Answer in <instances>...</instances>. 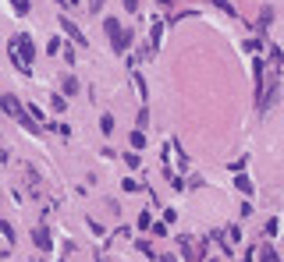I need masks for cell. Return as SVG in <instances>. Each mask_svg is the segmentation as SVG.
I'll return each mask as SVG.
<instances>
[{
	"mask_svg": "<svg viewBox=\"0 0 284 262\" xmlns=\"http://www.w3.org/2000/svg\"><path fill=\"white\" fill-rule=\"evenodd\" d=\"M61 29H64L71 39H75V46H89V43H85V32H82V29H78L71 18H61Z\"/></svg>",
	"mask_w": 284,
	"mask_h": 262,
	"instance_id": "277c9868",
	"label": "cell"
},
{
	"mask_svg": "<svg viewBox=\"0 0 284 262\" xmlns=\"http://www.w3.org/2000/svg\"><path fill=\"white\" fill-rule=\"evenodd\" d=\"M234 188H238L242 195H252V192H256V188H252V181H249L245 174H238V177H234Z\"/></svg>",
	"mask_w": 284,
	"mask_h": 262,
	"instance_id": "9c48e42d",
	"label": "cell"
},
{
	"mask_svg": "<svg viewBox=\"0 0 284 262\" xmlns=\"http://www.w3.org/2000/svg\"><path fill=\"white\" fill-rule=\"evenodd\" d=\"M32 241H36V248H39V252H50V248H54V238H50V230H46V227H36V230H32Z\"/></svg>",
	"mask_w": 284,
	"mask_h": 262,
	"instance_id": "5b68a950",
	"label": "cell"
},
{
	"mask_svg": "<svg viewBox=\"0 0 284 262\" xmlns=\"http://www.w3.org/2000/svg\"><path fill=\"white\" fill-rule=\"evenodd\" d=\"M100 131H103V135H114V117H110V114L100 117Z\"/></svg>",
	"mask_w": 284,
	"mask_h": 262,
	"instance_id": "8fae6325",
	"label": "cell"
},
{
	"mask_svg": "<svg viewBox=\"0 0 284 262\" xmlns=\"http://www.w3.org/2000/svg\"><path fill=\"white\" fill-rule=\"evenodd\" d=\"M213 4H217V7H220V11H227V14H234V7H231V4H227V0H213Z\"/></svg>",
	"mask_w": 284,
	"mask_h": 262,
	"instance_id": "44dd1931",
	"label": "cell"
},
{
	"mask_svg": "<svg viewBox=\"0 0 284 262\" xmlns=\"http://www.w3.org/2000/svg\"><path fill=\"white\" fill-rule=\"evenodd\" d=\"M259 262H281V255L274 252V245H263L259 248Z\"/></svg>",
	"mask_w": 284,
	"mask_h": 262,
	"instance_id": "30bf717a",
	"label": "cell"
},
{
	"mask_svg": "<svg viewBox=\"0 0 284 262\" xmlns=\"http://www.w3.org/2000/svg\"><path fill=\"white\" fill-rule=\"evenodd\" d=\"M132 145H135V149H139V145H146V131H132Z\"/></svg>",
	"mask_w": 284,
	"mask_h": 262,
	"instance_id": "9a60e30c",
	"label": "cell"
},
{
	"mask_svg": "<svg viewBox=\"0 0 284 262\" xmlns=\"http://www.w3.org/2000/svg\"><path fill=\"white\" fill-rule=\"evenodd\" d=\"M245 50H252V54H259V50H263V39H249V43H245Z\"/></svg>",
	"mask_w": 284,
	"mask_h": 262,
	"instance_id": "d6986e66",
	"label": "cell"
},
{
	"mask_svg": "<svg viewBox=\"0 0 284 262\" xmlns=\"http://www.w3.org/2000/svg\"><path fill=\"white\" fill-rule=\"evenodd\" d=\"M252 71H256V107H259V114H267L270 107H274V99H277V67H263V61L256 57V64H252Z\"/></svg>",
	"mask_w": 284,
	"mask_h": 262,
	"instance_id": "6da1fadb",
	"label": "cell"
},
{
	"mask_svg": "<svg viewBox=\"0 0 284 262\" xmlns=\"http://www.w3.org/2000/svg\"><path fill=\"white\" fill-rule=\"evenodd\" d=\"M125 11H139V0H125Z\"/></svg>",
	"mask_w": 284,
	"mask_h": 262,
	"instance_id": "603a6c76",
	"label": "cell"
},
{
	"mask_svg": "<svg viewBox=\"0 0 284 262\" xmlns=\"http://www.w3.org/2000/svg\"><path fill=\"white\" fill-rule=\"evenodd\" d=\"M160 262H178V259L174 255H160Z\"/></svg>",
	"mask_w": 284,
	"mask_h": 262,
	"instance_id": "cb8c5ba5",
	"label": "cell"
},
{
	"mask_svg": "<svg viewBox=\"0 0 284 262\" xmlns=\"http://www.w3.org/2000/svg\"><path fill=\"white\" fill-rule=\"evenodd\" d=\"M68 4H78V0H68Z\"/></svg>",
	"mask_w": 284,
	"mask_h": 262,
	"instance_id": "d4e9b609",
	"label": "cell"
},
{
	"mask_svg": "<svg viewBox=\"0 0 284 262\" xmlns=\"http://www.w3.org/2000/svg\"><path fill=\"white\" fill-rule=\"evenodd\" d=\"M181 255H185V259H192V262H199V259H203V245L196 248V241H192V238H181Z\"/></svg>",
	"mask_w": 284,
	"mask_h": 262,
	"instance_id": "8992f818",
	"label": "cell"
},
{
	"mask_svg": "<svg viewBox=\"0 0 284 262\" xmlns=\"http://www.w3.org/2000/svg\"><path fill=\"white\" fill-rule=\"evenodd\" d=\"M125 163H128V167H132V170H139V167H142L139 152H128V156H125Z\"/></svg>",
	"mask_w": 284,
	"mask_h": 262,
	"instance_id": "4fadbf2b",
	"label": "cell"
},
{
	"mask_svg": "<svg viewBox=\"0 0 284 262\" xmlns=\"http://www.w3.org/2000/svg\"><path fill=\"white\" fill-rule=\"evenodd\" d=\"M64 92H78V82L75 78H64Z\"/></svg>",
	"mask_w": 284,
	"mask_h": 262,
	"instance_id": "ffe728a7",
	"label": "cell"
},
{
	"mask_svg": "<svg viewBox=\"0 0 284 262\" xmlns=\"http://www.w3.org/2000/svg\"><path fill=\"white\" fill-rule=\"evenodd\" d=\"M135 223H139V230H149V227H153V220H149V213H139V220H135Z\"/></svg>",
	"mask_w": 284,
	"mask_h": 262,
	"instance_id": "5bb4252c",
	"label": "cell"
},
{
	"mask_svg": "<svg viewBox=\"0 0 284 262\" xmlns=\"http://www.w3.org/2000/svg\"><path fill=\"white\" fill-rule=\"evenodd\" d=\"M14 11H18V14H25V11H29V0H14Z\"/></svg>",
	"mask_w": 284,
	"mask_h": 262,
	"instance_id": "7402d4cb",
	"label": "cell"
},
{
	"mask_svg": "<svg viewBox=\"0 0 284 262\" xmlns=\"http://www.w3.org/2000/svg\"><path fill=\"white\" fill-rule=\"evenodd\" d=\"M50 103H54V110H57V114H64V110H68V99H64V96H54Z\"/></svg>",
	"mask_w": 284,
	"mask_h": 262,
	"instance_id": "7c38bea8",
	"label": "cell"
},
{
	"mask_svg": "<svg viewBox=\"0 0 284 262\" xmlns=\"http://www.w3.org/2000/svg\"><path fill=\"white\" fill-rule=\"evenodd\" d=\"M270 21H274V11H270V7H267V11H263V14H259V29H267V25H270Z\"/></svg>",
	"mask_w": 284,
	"mask_h": 262,
	"instance_id": "2e32d148",
	"label": "cell"
},
{
	"mask_svg": "<svg viewBox=\"0 0 284 262\" xmlns=\"http://www.w3.org/2000/svg\"><path fill=\"white\" fill-rule=\"evenodd\" d=\"M160 4H167V0H160Z\"/></svg>",
	"mask_w": 284,
	"mask_h": 262,
	"instance_id": "484cf974",
	"label": "cell"
},
{
	"mask_svg": "<svg viewBox=\"0 0 284 262\" xmlns=\"http://www.w3.org/2000/svg\"><path fill=\"white\" fill-rule=\"evenodd\" d=\"M128 43H132V32L125 29V32H121V36H117V39H114L110 46H114V54H125V50H128Z\"/></svg>",
	"mask_w": 284,
	"mask_h": 262,
	"instance_id": "ba28073f",
	"label": "cell"
},
{
	"mask_svg": "<svg viewBox=\"0 0 284 262\" xmlns=\"http://www.w3.org/2000/svg\"><path fill=\"white\" fill-rule=\"evenodd\" d=\"M7 54H11V61H14V67H18L21 74H29V71H32L36 46H32V39H29V36H14V39H11V46H7Z\"/></svg>",
	"mask_w": 284,
	"mask_h": 262,
	"instance_id": "7a4b0ae2",
	"label": "cell"
},
{
	"mask_svg": "<svg viewBox=\"0 0 284 262\" xmlns=\"http://www.w3.org/2000/svg\"><path fill=\"white\" fill-rule=\"evenodd\" d=\"M4 110H7V114H14V117H18L25 128L32 131V135H39V121H36V117H32V114H29V110L14 99V96H4Z\"/></svg>",
	"mask_w": 284,
	"mask_h": 262,
	"instance_id": "3957f363",
	"label": "cell"
},
{
	"mask_svg": "<svg viewBox=\"0 0 284 262\" xmlns=\"http://www.w3.org/2000/svg\"><path fill=\"white\" fill-rule=\"evenodd\" d=\"M0 234H4V241H7V245H11V241H14V230H11V227H7V223H4V220H0Z\"/></svg>",
	"mask_w": 284,
	"mask_h": 262,
	"instance_id": "e0dca14e",
	"label": "cell"
},
{
	"mask_svg": "<svg viewBox=\"0 0 284 262\" xmlns=\"http://www.w3.org/2000/svg\"><path fill=\"white\" fill-rule=\"evenodd\" d=\"M135 248H139L142 255H149V259H153V255H156V252H153V245H149V241H139V245H135Z\"/></svg>",
	"mask_w": 284,
	"mask_h": 262,
	"instance_id": "ac0fdd59",
	"label": "cell"
},
{
	"mask_svg": "<svg viewBox=\"0 0 284 262\" xmlns=\"http://www.w3.org/2000/svg\"><path fill=\"white\" fill-rule=\"evenodd\" d=\"M103 29H107V39H110V43H114V39H117V36L125 32V29L117 25V18H107V21H103Z\"/></svg>",
	"mask_w": 284,
	"mask_h": 262,
	"instance_id": "52a82bcc",
	"label": "cell"
}]
</instances>
